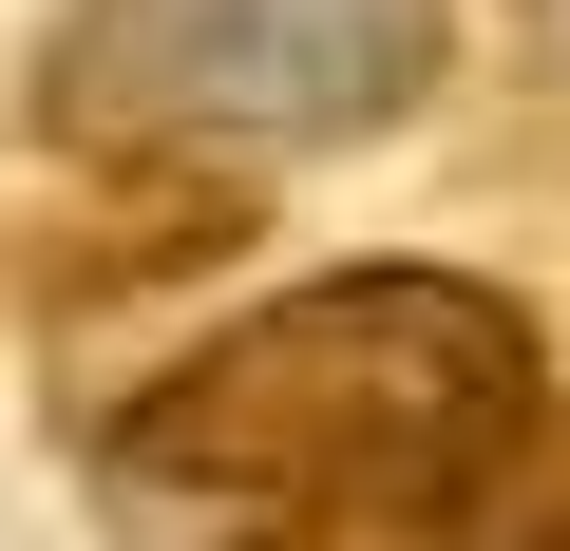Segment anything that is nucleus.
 <instances>
[{"instance_id": "obj_4", "label": "nucleus", "mask_w": 570, "mask_h": 551, "mask_svg": "<svg viewBox=\"0 0 570 551\" xmlns=\"http://www.w3.org/2000/svg\"><path fill=\"white\" fill-rule=\"evenodd\" d=\"M228 551H570V381L494 400L475 437L362 475V494H305V513H266Z\"/></svg>"}, {"instance_id": "obj_3", "label": "nucleus", "mask_w": 570, "mask_h": 551, "mask_svg": "<svg viewBox=\"0 0 570 551\" xmlns=\"http://www.w3.org/2000/svg\"><path fill=\"white\" fill-rule=\"evenodd\" d=\"M247 228H266L247 152H77V190L0 209V324H115L153 286H209Z\"/></svg>"}, {"instance_id": "obj_1", "label": "nucleus", "mask_w": 570, "mask_h": 551, "mask_svg": "<svg viewBox=\"0 0 570 551\" xmlns=\"http://www.w3.org/2000/svg\"><path fill=\"white\" fill-rule=\"evenodd\" d=\"M532 381H551V324L513 286H475V266H324V286H266L209 343H171L96 419V475L134 513H190V532H266L305 494H362V475L475 437Z\"/></svg>"}, {"instance_id": "obj_2", "label": "nucleus", "mask_w": 570, "mask_h": 551, "mask_svg": "<svg viewBox=\"0 0 570 551\" xmlns=\"http://www.w3.org/2000/svg\"><path fill=\"white\" fill-rule=\"evenodd\" d=\"M438 77V0H77L58 20V152H285L362 134Z\"/></svg>"}]
</instances>
